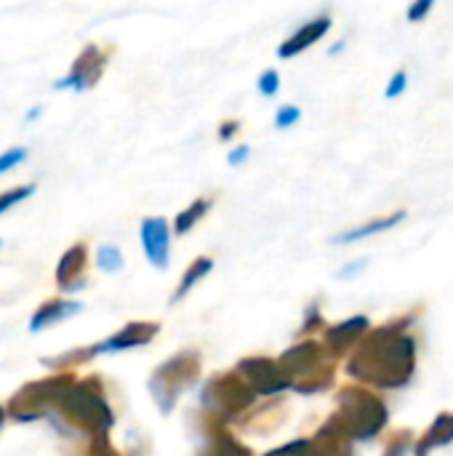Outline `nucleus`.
Here are the masks:
<instances>
[{
	"label": "nucleus",
	"mask_w": 453,
	"mask_h": 456,
	"mask_svg": "<svg viewBox=\"0 0 453 456\" xmlns=\"http://www.w3.org/2000/svg\"><path fill=\"white\" fill-rule=\"evenodd\" d=\"M109 56H112V48H101L99 43L83 45V51L75 56L69 72L53 80V88L56 91L69 88V91H77V94L91 91L101 80V75H104V69L109 64Z\"/></svg>",
	"instance_id": "1"
},
{
	"label": "nucleus",
	"mask_w": 453,
	"mask_h": 456,
	"mask_svg": "<svg viewBox=\"0 0 453 456\" xmlns=\"http://www.w3.org/2000/svg\"><path fill=\"white\" fill-rule=\"evenodd\" d=\"M139 238L147 262L155 270H168L171 262V222L166 216H144L139 224Z\"/></svg>",
	"instance_id": "2"
},
{
	"label": "nucleus",
	"mask_w": 453,
	"mask_h": 456,
	"mask_svg": "<svg viewBox=\"0 0 453 456\" xmlns=\"http://www.w3.org/2000/svg\"><path fill=\"white\" fill-rule=\"evenodd\" d=\"M334 27V16L331 13H318L315 19L304 21L294 35H288L280 45H278V56L280 59H294L299 53H304L307 48H312L315 43H320Z\"/></svg>",
	"instance_id": "3"
},
{
	"label": "nucleus",
	"mask_w": 453,
	"mask_h": 456,
	"mask_svg": "<svg viewBox=\"0 0 453 456\" xmlns=\"http://www.w3.org/2000/svg\"><path fill=\"white\" fill-rule=\"evenodd\" d=\"M85 267H88V246L77 240L61 254L56 265V286L67 294L80 291L85 286Z\"/></svg>",
	"instance_id": "4"
},
{
	"label": "nucleus",
	"mask_w": 453,
	"mask_h": 456,
	"mask_svg": "<svg viewBox=\"0 0 453 456\" xmlns=\"http://www.w3.org/2000/svg\"><path fill=\"white\" fill-rule=\"evenodd\" d=\"M406 219V208H398V211H390V214H384V216H374V219H368L366 224H360V227H352V230H347V232H339L336 238H334V243H355V240H363V238H368V235H379V232H387V230H392L395 224H400Z\"/></svg>",
	"instance_id": "5"
},
{
	"label": "nucleus",
	"mask_w": 453,
	"mask_h": 456,
	"mask_svg": "<svg viewBox=\"0 0 453 456\" xmlns=\"http://www.w3.org/2000/svg\"><path fill=\"white\" fill-rule=\"evenodd\" d=\"M214 208V198H208V195H203V198H195L187 208H182L176 216H174V227H171V232L174 235H187L190 230H195V224H200L206 216H208V211Z\"/></svg>",
	"instance_id": "6"
},
{
	"label": "nucleus",
	"mask_w": 453,
	"mask_h": 456,
	"mask_svg": "<svg viewBox=\"0 0 453 456\" xmlns=\"http://www.w3.org/2000/svg\"><path fill=\"white\" fill-rule=\"evenodd\" d=\"M75 313H80V302H69V299H51V302H45V305L35 313V318H32L29 329H32V331H40L43 326H53V323H59V321H64V318L75 315Z\"/></svg>",
	"instance_id": "7"
},
{
	"label": "nucleus",
	"mask_w": 453,
	"mask_h": 456,
	"mask_svg": "<svg viewBox=\"0 0 453 456\" xmlns=\"http://www.w3.org/2000/svg\"><path fill=\"white\" fill-rule=\"evenodd\" d=\"M158 331V326H150V323H133L128 329H123L115 339H107L101 347H96L93 353H101V350H120V347H136V345H144L147 339H152Z\"/></svg>",
	"instance_id": "8"
},
{
	"label": "nucleus",
	"mask_w": 453,
	"mask_h": 456,
	"mask_svg": "<svg viewBox=\"0 0 453 456\" xmlns=\"http://www.w3.org/2000/svg\"><path fill=\"white\" fill-rule=\"evenodd\" d=\"M214 270V259L211 256H195V262L184 270V275H182V281H179V289H176V294H174V299L171 302H182L208 273Z\"/></svg>",
	"instance_id": "9"
},
{
	"label": "nucleus",
	"mask_w": 453,
	"mask_h": 456,
	"mask_svg": "<svg viewBox=\"0 0 453 456\" xmlns=\"http://www.w3.org/2000/svg\"><path fill=\"white\" fill-rule=\"evenodd\" d=\"M96 267L101 273H120L125 267V256L115 243H101L96 248Z\"/></svg>",
	"instance_id": "10"
},
{
	"label": "nucleus",
	"mask_w": 453,
	"mask_h": 456,
	"mask_svg": "<svg viewBox=\"0 0 453 456\" xmlns=\"http://www.w3.org/2000/svg\"><path fill=\"white\" fill-rule=\"evenodd\" d=\"M35 190H37V184H32V182L19 184V187H11V190H3V192H0V214L11 211L13 206L24 203L27 198H32V195H35Z\"/></svg>",
	"instance_id": "11"
},
{
	"label": "nucleus",
	"mask_w": 453,
	"mask_h": 456,
	"mask_svg": "<svg viewBox=\"0 0 453 456\" xmlns=\"http://www.w3.org/2000/svg\"><path fill=\"white\" fill-rule=\"evenodd\" d=\"M27 158H29V150L21 147V144H13V147L3 150V152H0V176L8 174V171L16 168V166H21Z\"/></svg>",
	"instance_id": "12"
},
{
	"label": "nucleus",
	"mask_w": 453,
	"mask_h": 456,
	"mask_svg": "<svg viewBox=\"0 0 453 456\" xmlns=\"http://www.w3.org/2000/svg\"><path fill=\"white\" fill-rule=\"evenodd\" d=\"M299 120H302V107H296V104H280L275 110V128H280V131L294 128Z\"/></svg>",
	"instance_id": "13"
},
{
	"label": "nucleus",
	"mask_w": 453,
	"mask_h": 456,
	"mask_svg": "<svg viewBox=\"0 0 453 456\" xmlns=\"http://www.w3.org/2000/svg\"><path fill=\"white\" fill-rule=\"evenodd\" d=\"M256 91H259L264 99H272V96L280 91V72H278L275 67L264 69V72L259 75V80H256Z\"/></svg>",
	"instance_id": "14"
},
{
	"label": "nucleus",
	"mask_w": 453,
	"mask_h": 456,
	"mask_svg": "<svg viewBox=\"0 0 453 456\" xmlns=\"http://www.w3.org/2000/svg\"><path fill=\"white\" fill-rule=\"evenodd\" d=\"M243 131V123L238 120V118H227V120H222L219 123V128H216V139L222 142V144H232L235 139H238V134Z\"/></svg>",
	"instance_id": "15"
},
{
	"label": "nucleus",
	"mask_w": 453,
	"mask_h": 456,
	"mask_svg": "<svg viewBox=\"0 0 453 456\" xmlns=\"http://www.w3.org/2000/svg\"><path fill=\"white\" fill-rule=\"evenodd\" d=\"M406 88H409V69L400 67V69L390 77V83H387V88H384V96H387V99H398Z\"/></svg>",
	"instance_id": "16"
},
{
	"label": "nucleus",
	"mask_w": 453,
	"mask_h": 456,
	"mask_svg": "<svg viewBox=\"0 0 453 456\" xmlns=\"http://www.w3.org/2000/svg\"><path fill=\"white\" fill-rule=\"evenodd\" d=\"M435 3H438V0H414V3L409 5V11H406L409 21H411V24L425 21V19L430 16V11L435 8Z\"/></svg>",
	"instance_id": "17"
},
{
	"label": "nucleus",
	"mask_w": 453,
	"mask_h": 456,
	"mask_svg": "<svg viewBox=\"0 0 453 456\" xmlns=\"http://www.w3.org/2000/svg\"><path fill=\"white\" fill-rule=\"evenodd\" d=\"M248 158H251V147L248 144H238V147H232L227 152V166L230 168H240V166L248 163Z\"/></svg>",
	"instance_id": "18"
},
{
	"label": "nucleus",
	"mask_w": 453,
	"mask_h": 456,
	"mask_svg": "<svg viewBox=\"0 0 453 456\" xmlns=\"http://www.w3.org/2000/svg\"><path fill=\"white\" fill-rule=\"evenodd\" d=\"M43 110H45L43 104H35V107H29V110H27V115H24V123H35V120L43 115Z\"/></svg>",
	"instance_id": "19"
},
{
	"label": "nucleus",
	"mask_w": 453,
	"mask_h": 456,
	"mask_svg": "<svg viewBox=\"0 0 453 456\" xmlns=\"http://www.w3.org/2000/svg\"><path fill=\"white\" fill-rule=\"evenodd\" d=\"M344 48H347V40H339L336 45H331V48H328V56H336V53H342Z\"/></svg>",
	"instance_id": "20"
},
{
	"label": "nucleus",
	"mask_w": 453,
	"mask_h": 456,
	"mask_svg": "<svg viewBox=\"0 0 453 456\" xmlns=\"http://www.w3.org/2000/svg\"><path fill=\"white\" fill-rule=\"evenodd\" d=\"M0 246H3V243H0Z\"/></svg>",
	"instance_id": "21"
}]
</instances>
